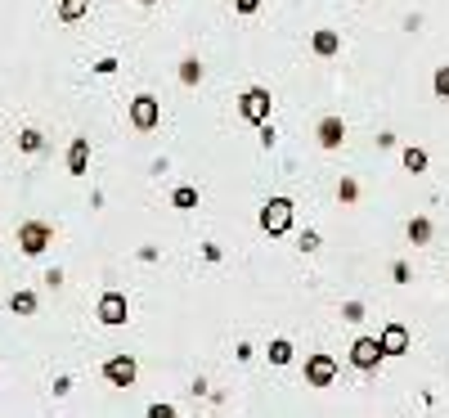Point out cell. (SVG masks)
<instances>
[{
	"instance_id": "cell-1",
	"label": "cell",
	"mask_w": 449,
	"mask_h": 418,
	"mask_svg": "<svg viewBox=\"0 0 449 418\" xmlns=\"http://www.w3.org/2000/svg\"><path fill=\"white\" fill-rule=\"evenodd\" d=\"M288 225H293V198H270V203L261 207V229L270 239L288 234Z\"/></svg>"
},
{
	"instance_id": "cell-2",
	"label": "cell",
	"mask_w": 449,
	"mask_h": 418,
	"mask_svg": "<svg viewBox=\"0 0 449 418\" xmlns=\"http://www.w3.org/2000/svg\"><path fill=\"white\" fill-rule=\"evenodd\" d=\"M50 243H54V229L45 225V220H23V225H18V248L27 256H41Z\"/></svg>"
},
{
	"instance_id": "cell-3",
	"label": "cell",
	"mask_w": 449,
	"mask_h": 418,
	"mask_svg": "<svg viewBox=\"0 0 449 418\" xmlns=\"http://www.w3.org/2000/svg\"><path fill=\"white\" fill-rule=\"evenodd\" d=\"M270 90L265 85H252V90H242V100H238V113H242V121H252V126H261L265 117H270Z\"/></svg>"
},
{
	"instance_id": "cell-4",
	"label": "cell",
	"mask_w": 449,
	"mask_h": 418,
	"mask_svg": "<svg viewBox=\"0 0 449 418\" xmlns=\"http://www.w3.org/2000/svg\"><path fill=\"white\" fill-rule=\"evenodd\" d=\"M157 121H162V100H157V95H135V100H130V126L153 131Z\"/></svg>"
},
{
	"instance_id": "cell-5",
	"label": "cell",
	"mask_w": 449,
	"mask_h": 418,
	"mask_svg": "<svg viewBox=\"0 0 449 418\" xmlns=\"http://www.w3.org/2000/svg\"><path fill=\"white\" fill-rule=\"evenodd\" d=\"M382 360H386V351H382L378 338H355V342H350V364L364 369V374H373Z\"/></svg>"
},
{
	"instance_id": "cell-6",
	"label": "cell",
	"mask_w": 449,
	"mask_h": 418,
	"mask_svg": "<svg viewBox=\"0 0 449 418\" xmlns=\"http://www.w3.org/2000/svg\"><path fill=\"white\" fill-rule=\"evenodd\" d=\"M126 315H130V306H126V292H104L99 306H94V319L108 328H117V324H126Z\"/></svg>"
},
{
	"instance_id": "cell-7",
	"label": "cell",
	"mask_w": 449,
	"mask_h": 418,
	"mask_svg": "<svg viewBox=\"0 0 449 418\" xmlns=\"http://www.w3.org/2000/svg\"><path fill=\"white\" fill-rule=\"evenodd\" d=\"M333 378H337V360H333L328 351L306 355V383L310 387H333Z\"/></svg>"
},
{
	"instance_id": "cell-8",
	"label": "cell",
	"mask_w": 449,
	"mask_h": 418,
	"mask_svg": "<svg viewBox=\"0 0 449 418\" xmlns=\"http://www.w3.org/2000/svg\"><path fill=\"white\" fill-rule=\"evenodd\" d=\"M135 374H140V369H135L130 355H113V360H104V378L113 387H130V383H135Z\"/></svg>"
},
{
	"instance_id": "cell-9",
	"label": "cell",
	"mask_w": 449,
	"mask_h": 418,
	"mask_svg": "<svg viewBox=\"0 0 449 418\" xmlns=\"http://www.w3.org/2000/svg\"><path fill=\"white\" fill-rule=\"evenodd\" d=\"M314 135H319V149H342V140H346V121H342V117H324Z\"/></svg>"
},
{
	"instance_id": "cell-10",
	"label": "cell",
	"mask_w": 449,
	"mask_h": 418,
	"mask_svg": "<svg viewBox=\"0 0 449 418\" xmlns=\"http://www.w3.org/2000/svg\"><path fill=\"white\" fill-rule=\"evenodd\" d=\"M86 167H90V140L77 135L72 149H68V176H86Z\"/></svg>"
},
{
	"instance_id": "cell-11",
	"label": "cell",
	"mask_w": 449,
	"mask_h": 418,
	"mask_svg": "<svg viewBox=\"0 0 449 418\" xmlns=\"http://www.w3.org/2000/svg\"><path fill=\"white\" fill-rule=\"evenodd\" d=\"M378 342H382L386 355H405V351H409V328H405V324H386Z\"/></svg>"
},
{
	"instance_id": "cell-12",
	"label": "cell",
	"mask_w": 449,
	"mask_h": 418,
	"mask_svg": "<svg viewBox=\"0 0 449 418\" xmlns=\"http://www.w3.org/2000/svg\"><path fill=\"white\" fill-rule=\"evenodd\" d=\"M314 54H319V59H333L337 50H342V36H337L333 28H319V32H314Z\"/></svg>"
},
{
	"instance_id": "cell-13",
	"label": "cell",
	"mask_w": 449,
	"mask_h": 418,
	"mask_svg": "<svg viewBox=\"0 0 449 418\" xmlns=\"http://www.w3.org/2000/svg\"><path fill=\"white\" fill-rule=\"evenodd\" d=\"M405 234H409V243H414V248H427L431 234H436V225H431L427 216H414V220L405 225Z\"/></svg>"
},
{
	"instance_id": "cell-14",
	"label": "cell",
	"mask_w": 449,
	"mask_h": 418,
	"mask_svg": "<svg viewBox=\"0 0 449 418\" xmlns=\"http://www.w3.org/2000/svg\"><path fill=\"white\" fill-rule=\"evenodd\" d=\"M86 9H90V0H59V18H63V23L86 18Z\"/></svg>"
},
{
	"instance_id": "cell-15",
	"label": "cell",
	"mask_w": 449,
	"mask_h": 418,
	"mask_svg": "<svg viewBox=\"0 0 449 418\" xmlns=\"http://www.w3.org/2000/svg\"><path fill=\"white\" fill-rule=\"evenodd\" d=\"M171 207H180V212H189V207H198V189H193V184H180V189L171 193Z\"/></svg>"
},
{
	"instance_id": "cell-16",
	"label": "cell",
	"mask_w": 449,
	"mask_h": 418,
	"mask_svg": "<svg viewBox=\"0 0 449 418\" xmlns=\"http://www.w3.org/2000/svg\"><path fill=\"white\" fill-rule=\"evenodd\" d=\"M9 311H14V315H32L36 311V292H27V288L14 292V297H9Z\"/></svg>"
},
{
	"instance_id": "cell-17",
	"label": "cell",
	"mask_w": 449,
	"mask_h": 418,
	"mask_svg": "<svg viewBox=\"0 0 449 418\" xmlns=\"http://www.w3.org/2000/svg\"><path fill=\"white\" fill-rule=\"evenodd\" d=\"M270 360H274V364H293V342H288V338H274V342H270Z\"/></svg>"
},
{
	"instance_id": "cell-18",
	"label": "cell",
	"mask_w": 449,
	"mask_h": 418,
	"mask_svg": "<svg viewBox=\"0 0 449 418\" xmlns=\"http://www.w3.org/2000/svg\"><path fill=\"white\" fill-rule=\"evenodd\" d=\"M405 171H414V176H422V171H427V153L409 144V149H405Z\"/></svg>"
},
{
	"instance_id": "cell-19",
	"label": "cell",
	"mask_w": 449,
	"mask_h": 418,
	"mask_svg": "<svg viewBox=\"0 0 449 418\" xmlns=\"http://www.w3.org/2000/svg\"><path fill=\"white\" fill-rule=\"evenodd\" d=\"M41 144H45V135H41V131H32V126L18 135V149H23V153H41Z\"/></svg>"
},
{
	"instance_id": "cell-20",
	"label": "cell",
	"mask_w": 449,
	"mask_h": 418,
	"mask_svg": "<svg viewBox=\"0 0 449 418\" xmlns=\"http://www.w3.org/2000/svg\"><path fill=\"white\" fill-rule=\"evenodd\" d=\"M180 81H185V85L202 81V64H198V59H185V64H180Z\"/></svg>"
},
{
	"instance_id": "cell-21",
	"label": "cell",
	"mask_w": 449,
	"mask_h": 418,
	"mask_svg": "<svg viewBox=\"0 0 449 418\" xmlns=\"http://www.w3.org/2000/svg\"><path fill=\"white\" fill-rule=\"evenodd\" d=\"M431 90H436V100H449V64H441V68H436Z\"/></svg>"
},
{
	"instance_id": "cell-22",
	"label": "cell",
	"mask_w": 449,
	"mask_h": 418,
	"mask_svg": "<svg viewBox=\"0 0 449 418\" xmlns=\"http://www.w3.org/2000/svg\"><path fill=\"white\" fill-rule=\"evenodd\" d=\"M342 319H346V324H359V319H364V301H346L342 306Z\"/></svg>"
},
{
	"instance_id": "cell-23",
	"label": "cell",
	"mask_w": 449,
	"mask_h": 418,
	"mask_svg": "<svg viewBox=\"0 0 449 418\" xmlns=\"http://www.w3.org/2000/svg\"><path fill=\"white\" fill-rule=\"evenodd\" d=\"M337 198H342V203H355V198H359V184H355V180H342V184H337Z\"/></svg>"
},
{
	"instance_id": "cell-24",
	"label": "cell",
	"mask_w": 449,
	"mask_h": 418,
	"mask_svg": "<svg viewBox=\"0 0 449 418\" xmlns=\"http://www.w3.org/2000/svg\"><path fill=\"white\" fill-rule=\"evenodd\" d=\"M391 279H395V284H409V279H414V270H409V261H391Z\"/></svg>"
},
{
	"instance_id": "cell-25",
	"label": "cell",
	"mask_w": 449,
	"mask_h": 418,
	"mask_svg": "<svg viewBox=\"0 0 449 418\" xmlns=\"http://www.w3.org/2000/svg\"><path fill=\"white\" fill-rule=\"evenodd\" d=\"M274 140H278V135H274V126H270V117H265V121H261V144H265V149H274Z\"/></svg>"
},
{
	"instance_id": "cell-26",
	"label": "cell",
	"mask_w": 449,
	"mask_h": 418,
	"mask_svg": "<svg viewBox=\"0 0 449 418\" xmlns=\"http://www.w3.org/2000/svg\"><path fill=\"white\" fill-rule=\"evenodd\" d=\"M301 252H319V234H314V229L301 234Z\"/></svg>"
},
{
	"instance_id": "cell-27",
	"label": "cell",
	"mask_w": 449,
	"mask_h": 418,
	"mask_svg": "<svg viewBox=\"0 0 449 418\" xmlns=\"http://www.w3.org/2000/svg\"><path fill=\"white\" fill-rule=\"evenodd\" d=\"M149 418H176V405H149Z\"/></svg>"
},
{
	"instance_id": "cell-28",
	"label": "cell",
	"mask_w": 449,
	"mask_h": 418,
	"mask_svg": "<svg viewBox=\"0 0 449 418\" xmlns=\"http://www.w3.org/2000/svg\"><path fill=\"white\" fill-rule=\"evenodd\" d=\"M234 9H238V14H257L261 0H234Z\"/></svg>"
},
{
	"instance_id": "cell-29",
	"label": "cell",
	"mask_w": 449,
	"mask_h": 418,
	"mask_svg": "<svg viewBox=\"0 0 449 418\" xmlns=\"http://www.w3.org/2000/svg\"><path fill=\"white\" fill-rule=\"evenodd\" d=\"M140 5H153V0H140Z\"/></svg>"
}]
</instances>
